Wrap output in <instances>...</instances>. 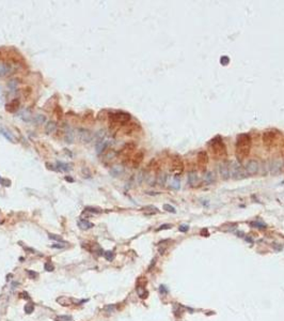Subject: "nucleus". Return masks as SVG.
Masks as SVG:
<instances>
[{
    "label": "nucleus",
    "instance_id": "obj_1",
    "mask_svg": "<svg viewBox=\"0 0 284 321\" xmlns=\"http://www.w3.org/2000/svg\"><path fill=\"white\" fill-rule=\"evenodd\" d=\"M251 150V136L249 134H240L237 136L235 154L239 162H243L249 155Z\"/></svg>",
    "mask_w": 284,
    "mask_h": 321
},
{
    "label": "nucleus",
    "instance_id": "obj_2",
    "mask_svg": "<svg viewBox=\"0 0 284 321\" xmlns=\"http://www.w3.org/2000/svg\"><path fill=\"white\" fill-rule=\"evenodd\" d=\"M208 148L215 160H224L226 157V147L220 136L213 138L208 143Z\"/></svg>",
    "mask_w": 284,
    "mask_h": 321
},
{
    "label": "nucleus",
    "instance_id": "obj_3",
    "mask_svg": "<svg viewBox=\"0 0 284 321\" xmlns=\"http://www.w3.org/2000/svg\"><path fill=\"white\" fill-rule=\"evenodd\" d=\"M280 139H281V134H280V132L275 131V130L266 131L263 134V144L268 149L275 147L280 141Z\"/></svg>",
    "mask_w": 284,
    "mask_h": 321
},
{
    "label": "nucleus",
    "instance_id": "obj_4",
    "mask_svg": "<svg viewBox=\"0 0 284 321\" xmlns=\"http://www.w3.org/2000/svg\"><path fill=\"white\" fill-rule=\"evenodd\" d=\"M129 120H130V115L124 111H115L109 115V122L112 125H124L129 122Z\"/></svg>",
    "mask_w": 284,
    "mask_h": 321
},
{
    "label": "nucleus",
    "instance_id": "obj_5",
    "mask_svg": "<svg viewBox=\"0 0 284 321\" xmlns=\"http://www.w3.org/2000/svg\"><path fill=\"white\" fill-rule=\"evenodd\" d=\"M230 171L231 176L235 180H240L246 177V171H245V168H243L240 165H238L237 163H230Z\"/></svg>",
    "mask_w": 284,
    "mask_h": 321
},
{
    "label": "nucleus",
    "instance_id": "obj_6",
    "mask_svg": "<svg viewBox=\"0 0 284 321\" xmlns=\"http://www.w3.org/2000/svg\"><path fill=\"white\" fill-rule=\"evenodd\" d=\"M183 170H184V163H183L182 158L178 156H174L171 162V171L175 174V177H178L183 172Z\"/></svg>",
    "mask_w": 284,
    "mask_h": 321
},
{
    "label": "nucleus",
    "instance_id": "obj_7",
    "mask_svg": "<svg viewBox=\"0 0 284 321\" xmlns=\"http://www.w3.org/2000/svg\"><path fill=\"white\" fill-rule=\"evenodd\" d=\"M259 164L256 160H250L247 162L246 166H245V171L249 176H254L259 172Z\"/></svg>",
    "mask_w": 284,
    "mask_h": 321
},
{
    "label": "nucleus",
    "instance_id": "obj_8",
    "mask_svg": "<svg viewBox=\"0 0 284 321\" xmlns=\"http://www.w3.org/2000/svg\"><path fill=\"white\" fill-rule=\"evenodd\" d=\"M78 138L82 144H89L92 141L93 134L91 131L87 129H79L78 130Z\"/></svg>",
    "mask_w": 284,
    "mask_h": 321
},
{
    "label": "nucleus",
    "instance_id": "obj_9",
    "mask_svg": "<svg viewBox=\"0 0 284 321\" xmlns=\"http://www.w3.org/2000/svg\"><path fill=\"white\" fill-rule=\"evenodd\" d=\"M196 163H198V167L200 170H204L207 166L208 163V156L205 151H200L196 156Z\"/></svg>",
    "mask_w": 284,
    "mask_h": 321
},
{
    "label": "nucleus",
    "instance_id": "obj_10",
    "mask_svg": "<svg viewBox=\"0 0 284 321\" xmlns=\"http://www.w3.org/2000/svg\"><path fill=\"white\" fill-rule=\"evenodd\" d=\"M219 174L223 180H228L231 177L230 171V163H222L219 166Z\"/></svg>",
    "mask_w": 284,
    "mask_h": 321
},
{
    "label": "nucleus",
    "instance_id": "obj_11",
    "mask_svg": "<svg viewBox=\"0 0 284 321\" xmlns=\"http://www.w3.org/2000/svg\"><path fill=\"white\" fill-rule=\"evenodd\" d=\"M188 184H189L191 188H196L199 184V176L198 172L192 170L188 174Z\"/></svg>",
    "mask_w": 284,
    "mask_h": 321
},
{
    "label": "nucleus",
    "instance_id": "obj_12",
    "mask_svg": "<svg viewBox=\"0 0 284 321\" xmlns=\"http://www.w3.org/2000/svg\"><path fill=\"white\" fill-rule=\"evenodd\" d=\"M0 134H1L8 141H11V143H13V144L17 143L16 137L13 135V133H11V132L9 131V130L5 129V127H0Z\"/></svg>",
    "mask_w": 284,
    "mask_h": 321
},
{
    "label": "nucleus",
    "instance_id": "obj_13",
    "mask_svg": "<svg viewBox=\"0 0 284 321\" xmlns=\"http://www.w3.org/2000/svg\"><path fill=\"white\" fill-rule=\"evenodd\" d=\"M19 105H20L19 101H18L17 99H15L5 105V109H7V111H9V113H16V111L18 110V108H19Z\"/></svg>",
    "mask_w": 284,
    "mask_h": 321
},
{
    "label": "nucleus",
    "instance_id": "obj_14",
    "mask_svg": "<svg viewBox=\"0 0 284 321\" xmlns=\"http://www.w3.org/2000/svg\"><path fill=\"white\" fill-rule=\"evenodd\" d=\"M109 147V141L108 140H101L99 143L96 144V152L97 154H101V153H104Z\"/></svg>",
    "mask_w": 284,
    "mask_h": 321
},
{
    "label": "nucleus",
    "instance_id": "obj_15",
    "mask_svg": "<svg viewBox=\"0 0 284 321\" xmlns=\"http://www.w3.org/2000/svg\"><path fill=\"white\" fill-rule=\"evenodd\" d=\"M74 139H75V133H74V131H73V130L71 129L70 127H66L65 136H64V140H65V143H68V144H73Z\"/></svg>",
    "mask_w": 284,
    "mask_h": 321
},
{
    "label": "nucleus",
    "instance_id": "obj_16",
    "mask_svg": "<svg viewBox=\"0 0 284 321\" xmlns=\"http://www.w3.org/2000/svg\"><path fill=\"white\" fill-rule=\"evenodd\" d=\"M19 117H20V119L23 120V121H25V122H32V120H33L32 113L29 109H25V110L21 111Z\"/></svg>",
    "mask_w": 284,
    "mask_h": 321
},
{
    "label": "nucleus",
    "instance_id": "obj_17",
    "mask_svg": "<svg viewBox=\"0 0 284 321\" xmlns=\"http://www.w3.org/2000/svg\"><path fill=\"white\" fill-rule=\"evenodd\" d=\"M123 174H124V167H123L122 165L113 166V167L110 169V174L112 177H120Z\"/></svg>",
    "mask_w": 284,
    "mask_h": 321
},
{
    "label": "nucleus",
    "instance_id": "obj_18",
    "mask_svg": "<svg viewBox=\"0 0 284 321\" xmlns=\"http://www.w3.org/2000/svg\"><path fill=\"white\" fill-rule=\"evenodd\" d=\"M269 168H270L271 174H278L282 168V162L281 160H273L269 166Z\"/></svg>",
    "mask_w": 284,
    "mask_h": 321
},
{
    "label": "nucleus",
    "instance_id": "obj_19",
    "mask_svg": "<svg viewBox=\"0 0 284 321\" xmlns=\"http://www.w3.org/2000/svg\"><path fill=\"white\" fill-rule=\"evenodd\" d=\"M142 160H143V152L142 151H139L137 152V153L135 154V156L133 157V166L134 167H138V166L140 165V163L142 162Z\"/></svg>",
    "mask_w": 284,
    "mask_h": 321
},
{
    "label": "nucleus",
    "instance_id": "obj_20",
    "mask_svg": "<svg viewBox=\"0 0 284 321\" xmlns=\"http://www.w3.org/2000/svg\"><path fill=\"white\" fill-rule=\"evenodd\" d=\"M203 181H204V183L206 184H212L214 183L215 181V174L213 171H207L204 174V176H203Z\"/></svg>",
    "mask_w": 284,
    "mask_h": 321
},
{
    "label": "nucleus",
    "instance_id": "obj_21",
    "mask_svg": "<svg viewBox=\"0 0 284 321\" xmlns=\"http://www.w3.org/2000/svg\"><path fill=\"white\" fill-rule=\"evenodd\" d=\"M135 148H136L135 144H134V143H128V144H126L124 147L122 148L121 151H120L119 153L120 154H128V153H130L133 150H135Z\"/></svg>",
    "mask_w": 284,
    "mask_h": 321
},
{
    "label": "nucleus",
    "instance_id": "obj_22",
    "mask_svg": "<svg viewBox=\"0 0 284 321\" xmlns=\"http://www.w3.org/2000/svg\"><path fill=\"white\" fill-rule=\"evenodd\" d=\"M57 129V123L54 121H48L45 125V133L46 134H52Z\"/></svg>",
    "mask_w": 284,
    "mask_h": 321
},
{
    "label": "nucleus",
    "instance_id": "obj_23",
    "mask_svg": "<svg viewBox=\"0 0 284 321\" xmlns=\"http://www.w3.org/2000/svg\"><path fill=\"white\" fill-rule=\"evenodd\" d=\"M78 226L80 227L81 229L87 230V229H90V228H92V227H94V225H93L92 223L88 222V221H84V219H79Z\"/></svg>",
    "mask_w": 284,
    "mask_h": 321
},
{
    "label": "nucleus",
    "instance_id": "obj_24",
    "mask_svg": "<svg viewBox=\"0 0 284 321\" xmlns=\"http://www.w3.org/2000/svg\"><path fill=\"white\" fill-rule=\"evenodd\" d=\"M71 166H72L71 164L62 163V162H58L57 163V167H58V170H60V171H70L72 169Z\"/></svg>",
    "mask_w": 284,
    "mask_h": 321
},
{
    "label": "nucleus",
    "instance_id": "obj_25",
    "mask_svg": "<svg viewBox=\"0 0 284 321\" xmlns=\"http://www.w3.org/2000/svg\"><path fill=\"white\" fill-rule=\"evenodd\" d=\"M167 179H168V174L166 172H160L157 176V183L159 185H165V183L167 182Z\"/></svg>",
    "mask_w": 284,
    "mask_h": 321
},
{
    "label": "nucleus",
    "instance_id": "obj_26",
    "mask_svg": "<svg viewBox=\"0 0 284 321\" xmlns=\"http://www.w3.org/2000/svg\"><path fill=\"white\" fill-rule=\"evenodd\" d=\"M32 122H34L35 124L40 125V124H44L46 122V117L44 115H36L35 117L33 118Z\"/></svg>",
    "mask_w": 284,
    "mask_h": 321
},
{
    "label": "nucleus",
    "instance_id": "obj_27",
    "mask_svg": "<svg viewBox=\"0 0 284 321\" xmlns=\"http://www.w3.org/2000/svg\"><path fill=\"white\" fill-rule=\"evenodd\" d=\"M11 68H10L9 64L7 63H1L0 64V77H3L5 75H7L10 72Z\"/></svg>",
    "mask_w": 284,
    "mask_h": 321
},
{
    "label": "nucleus",
    "instance_id": "obj_28",
    "mask_svg": "<svg viewBox=\"0 0 284 321\" xmlns=\"http://www.w3.org/2000/svg\"><path fill=\"white\" fill-rule=\"evenodd\" d=\"M105 136H106V132H105V130H99V131H97L94 135V138L96 139V144L99 143V141H101V140H104Z\"/></svg>",
    "mask_w": 284,
    "mask_h": 321
},
{
    "label": "nucleus",
    "instance_id": "obj_29",
    "mask_svg": "<svg viewBox=\"0 0 284 321\" xmlns=\"http://www.w3.org/2000/svg\"><path fill=\"white\" fill-rule=\"evenodd\" d=\"M171 188L173 190H180V177H174L173 180L171 182Z\"/></svg>",
    "mask_w": 284,
    "mask_h": 321
},
{
    "label": "nucleus",
    "instance_id": "obj_30",
    "mask_svg": "<svg viewBox=\"0 0 284 321\" xmlns=\"http://www.w3.org/2000/svg\"><path fill=\"white\" fill-rule=\"evenodd\" d=\"M117 153L114 151V150L110 149V150H108V151H107L106 153H105L104 157L106 158V160H113V158H114L115 156H117Z\"/></svg>",
    "mask_w": 284,
    "mask_h": 321
},
{
    "label": "nucleus",
    "instance_id": "obj_31",
    "mask_svg": "<svg viewBox=\"0 0 284 321\" xmlns=\"http://www.w3.org/2000/svg\"><path fill=\"white\" fill-rule=\"evenodd\" d=\"M143 180H144V171L140 170L137 174V176H136V182H137V184H141L143 182Z\"/></svg>",
    "mask_w": 284,
    "mask_h": 321
},
{
    "label": "nucleus",
    "instance_id": "obj_32",
    "mask_svg": "<svg viewBox=\"0 0 284 321\" xmlns=\"http://www.w3.org/2000/svg\"><path fill=\"white\" fill-rule=\"evenodd\" d=\"M18 85H19V82H18L17 79H12V80H10V82L8 83V87H9L11 90H15V89L18 87Z\"/></svg>",
    "mask_w": 284,
    "mask_h": 321
},
{
    "label": "nucleus",
    "instance_id": "obj_33",
    "mask_svg": "<svg viewBox=\"0 0 284 321\" xmlns=\"http://www.w3.org/2000/svg\"><path fill=\"white\" fill-rule=\"evenodd\" d=\"M104 257L106 258V260H108V261H112L113 259H114V253L113 252H105L104 253Z\"/></svg>",
    "mask_w": 284,
    "mask_h": 321
},
{
    "label": "nucleus",
    "instance_id": "obj_34",
    "mask_svg": "<svg viewBox=\"0 0 284 321\" xmlns=\"http://www.w3.org/2000/svg\"><path fill=\"white\" fill-rule=\"evenodd\" d=\"M48 237H49V239L54 240V241H60V242L64 243L63 239H62V238H61L60 235H54V233H49V235H48Z\"/></svg>",
    "mask_w": 284,
    "mask_h": 321
},
{
    "label": "nucleus",
    "instance_id": "obj_35",
    "mask_svg": "<svg viewBox=\"0 0 284 321\" xmlns=\"http://www.w3.org/2000/svg\"><path fill=\"white\" fill-rule=\"evenodd\" d=\"M251 226L255 227V228H259V229H265L266 228V225L263 224V223H259V222H252L251 223Z\"/></svg>",
    "mask_w": 284,
    "mask_h": 321
},
{
    "label": "nucleus",
    "instance_id": "obj_36",
    "mask_svg": "<svg viewBox=\"0 0 284 321\" xmlns=\"http://www.w3.org/2000/svg\"><path fill=\"white\" fill-rule=\"evenodd\" d=\"M33 309H34L33 304L28 303V304H26V305H25V313H27V314H31V313L33 312Z\"/></svg>",
    "mask_w": 284,
    "mask_h": 321
},
{
    "label": "nucleus",
    "instance_id": "obj_37",
    "mask_svg": "<svg viewBox=\"0 0 284 321\" xmlns=\"http://www.w3.org/2000/svg\"><path fill=\"white\" fill-rule=\"evenodd\" d=\"M72 319L73 318L71 316H59L57 317L56 321H71Z\"/></svg>",
    "mask_w": 284,
    "mask_h": 321
},
{
    "label": "nucleus",
    "instance_id": "obj_38",
    "mask_svg": "<svg viewBox=\"0 0 284 321\" xmlns=\"http://www.w3.org/2000/svg\"><path fill=\"white\" fill-rule=\"evenodd\" d=\"M84 212H91V213H93V214H98V213H101V210H97V209L88 207V208L84 209Z\"/></svg>",
    "mask_w": 284,
    "mask_h": 321
},
{
    "label": "nucleus",
    "instance_id": "obj_39",
    "mask_svg": "<svg viewBox=\"0 0 284 321\" xmlns=\"http://www.w3.org/2000/svg\"><path fill=\"white\" fill-rule=\"evenodd\" d=\"M163 209H165L166 211H168V212H171V213H175V208L172 206H170V204H165L163 206Z\"/></svg>",
    "mask_w": 284,
    "mask_h": 321
},
{
    "label": "nucleus",
    "instance_id": "obj_40",
    "mask_svg": "<svg viewBox=\"0 0 284 321\" xmlns=\"http://www.w3.org/2000/svg\"><path fill=\"white\" fill-rule=\"evenodd\" d=\"M220 62L223 64V66H226V64H228L229 62H230V59H229V57H226V56H224V57H221V59H220Z\"/></svg>",
    "mask_w": 284,
    "mask_h": 321
},
{
    "label": "nucleus",
    "instance_id": "obj_41",
    "mask_svg": "<svg viewBox=\"0 0 284 321\" xmlns=\"http://www.w3.org/2000/svg\"><path fill=\"white\" fill-rule=\"evenodd\" d=\"M44 268H45V270H46V271H48V272L54 271V265H50V263H45V267H44Z\"/></svg>",
    "mask_w": 284,
    "mask_h": 321
},
{
    "label": "nucleus",
    "instance_id": "obj_42",
    "mask_svg": "<svg viewBox=\"0 0 284 321\" xmlns=\"http://www.w3.org/2000/svg\"><path fill=\"white\" fill-rule=\"evenodd\" d=\"M1 184H2L3 186H10L11 185V181H10V180H7V179H2V180H1Z\"/></svg>",
    "mask_w": 284,
    "mask_h": 321
},
{
    "label": "nucleus",
    "instance_id": "obj_43",
    "mask_svg": "<svg viewBox=\"0 0 284 321\" xmlns=\"http://www.w3.org/2000/svg\"><path fill=\"white\" fill-rule=\"evenodd\" d=\"M188 229H189L188 225H180V231H182V232H186Z\"/></svg>",
    "mask_w": 284,
    "mask_h": 321
},
{
    "label": "nucleus",
    "instance_id": "obj_44",
    "mask_svg": "<svg viewBox=\"0 0 284 321\" xmlns=\"http://www.w3.org/2000/svg\"><path fill=\"white\" fill-rule=\"evenodd\" d=\"M280 153H281L282 157H284V141H282L281 147H280Z\"/></svg>",
    "mask_w": 284,
    "mask_h": 321
},
{
    "label": "nucleus",
    "instance_id": "obj_45",
    "mask_svg": "<svg viewBox=\"0 0 284 321\" xmlns=\"http://www.w3.org/2000/svg\"><path fill=\"white\" fill-rule=\"evenodd\" d=\"M52 247H54V248H63V247H64V243H62V244L56 243V244L52 245Z\"/></svg>",
    "mask_w": 284,
    "mask_h": 321
},
{
    "label": "nucleus",
    "instance_id": "obj_46",
    "mask_svg": "<svg viewBox=\"0 0 284 321\" xmlns=\"http://www.w3.org/2000/svg\"><path fill=\"white\" fill-rule=\"evenodd\" d=\"M170 227H171V225H169V224L162 225V226H160L159 228H158V231H159V230H162V229H169Z\"/></svg>",
    "mask_w": 284,
    "mask_h": 321
},
{
    "label": "nucleus",
    "instance_id": "obj_47",
    "mask_svg": "<svg viewBox=\"0 0 284 321\" xmlns=\"http://www.w3.org/2000/svg\"><path fill=\"white\" fill-rule=\"evenodd\" d=\"M159 291L161 292V293H167V292H168V290H167V288H166L165 286H160V288H159Z\"/></svg>",
    "mask_w": 284,
    "mask_h": 321
},
{
    "label": "nucleus",
    "instance_id": "obj_48",
    "mask_svg": "<svg viewBox=\"0 0 284 321\" xmlns=\"http://www.w3.org/2000/svg\"><path fill=\"white\" fill-rule=\"evenodd\" d=\"M27 273L29 274L30 276H32V277H36V276H38V273H35V272H32V271H29V270L27 271Z\"/></svg>",
    "mask_w": 284,
    "mask_h": 321
},
{
    "label": "nucleus",
    "instance_id": "obj_49",
    "mask_svg": "<svg viewBox=\"0 0 284 321\" xmlns=\"http://www.w3.org/2000/svg\"><path fill=\"white\" fill-rule=\"evenodd\" d=\"M113 308H114V306H113V305H108V306H106V307H105V309H106V310H110V312H112V310H113Z\"/></svg>",
    "mask_w": 284,
    "mask_h": 321
},
{
    "label": "nucleus",
    "instance_id": "obj_50",
    "mask_svg": "<svg viewBox=\"0 0 284 321\" xmlns=\"http://www.w3.org/2000/svg\"><path fill=\"white\" fill-rule=\"evenodd\" d=\"M201 233H202V235H204V237H207V235H208V232H207V230H206V229H203Z\"/></svg>",
    "mask_w": 284,
    "mask_h": 321
},
{
    "label": "nucleus",
    "instance_id": "obj_51",
    "mask_svg": "<svg viewBox=\"0 0 284 321\" xmlns=\"http://www.w3.org/2000/svg\"><path fill=\"white\" fill-rule=\"evenodd\" d=\"M246 240H247V241H248V242H253V241H252V239H251V238H246Z\"/></svg>",
    "mask_w": 284,
    "mask_h": 321
},
{
    "label": "nucleus",
    "instance_id": "obj_52",
    "mask_svg": "<svg viewBox=\"0 0 284 321\" xmlns=\"http://www.w3.org/2000/svg\"><path fill=\"white\" fill-rule=\"evenodd\" d=\"M1 180H2V179H1V177H0V183H1Z\"/></svg>",
    "mask_w": 284,
    "mask_h": 321
}]
</instances>
